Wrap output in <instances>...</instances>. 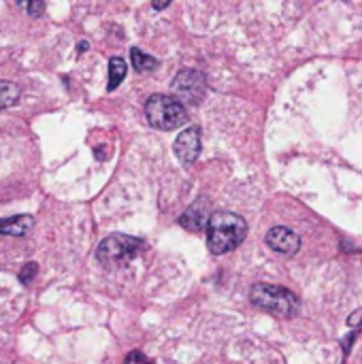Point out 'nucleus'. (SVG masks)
Listing matches in <instances>:
<instances>
[{
    "mask_svg": "<svg viewBox=\"0 0 362 364\" xmlns=\"http://www.w3.org/2000/svg\"><path fill=\"white\" fill-rule=\"evenodd\" d=\"M30 2H32V0H15V4H17V6H21V9H28V6H30Z\"/></svg>",
    "mask_w": 362,
    "mask_h": 364,
    "instance_id": "nucleus-17",
    "label": "nucleus"
},
{
    "mask_svg": "<svg viewBox=\"0 0 362 364\" xmlns=\"http://www.w3.org/2000/svg\"><path fill=\"white\" fill-rule=\"evenodd\" d=\"M145 117L158 130H177L186 124L188 113L181 100L166 94H154L145 102Z\"/></svg>",
    "mask_w": 362,
    "mask_h": 364,
    "instance_id": "nucleus-3",
    "label": "nucleus"
},
{
    "mask_svg": "<svg viewBox=\"0 0 362 364\" xmlns=\"http://www.w3.org/2000/svg\"><path fill=\"white\" fill-rule=\"evenodd\" d=\"M126 62L122 60V58H111L109 60V92H113L122 81H124V77H126Z\"/></svg>",
    "mask_w": 362,
    "mask_h": 364,
    "instance_id": "nucleus-11",
    "label": "nucleus"
},
{
    "mask_svg": "<svg viewBox=\"0 0 362 364\" xmlns=\"http://www.w3.org/2000/svg\"><path fill=\"white\" fill-rule=\"evenodd\" d=\"M211 220V213H209V203L205 198H198L194 205H190L186 209V213L179 218V224L188 230H194V232H201L207 228Z\"/></svg>",
    "mask_w": 362,
    "mask_h": 364,
    "instance_id": "nucleus-8",
    "label": "nucleus"
},
{
    "mask_svg": "<svg viewBox=\"0 0 362 364\" xmlns=\"http://www.w3.org/2000/svg\"><path fill=\"white\" fill-rule=\"evenodd\" d=\"M247 237V224L241 215L230 211H215L207 224V247L213 256L233 252Z\"/></svg>",
    "mask_w": 362,
    "mask_h": 364,
    "instance_id": "nucleus-1",
    "label": "nucleus"
},
{
    "mask_svg": "<svg viewBox=\"0 0 362 364\" xmlns=\"http://www.w3.org/2000/svg\"><path fill=\"white\" fill-rule=\"evenodd\" d=\"M250 299L256 307H260L269 314L282 316V318H292L301 309L297 294H292L290 290H286L282 286H273V284H256L250 292Z\"/></svg>",
    "mask_w": 362,
    "mask_h": 364,
    "instance_id": "nucleus-2",
    "label": "nucleus"
},
{
    "mask_svg": "<svg viewBox=\"0 0 362 364\" xmlns=\"http://www.w3.org/2000/svg\"><path fill=\"white\" fill-rule=\"evenodd\" d=\"M19 100V87L11 81L0 79V109L13 107Z\"/></svg>",
    "mask_w": 362,
    "mask_h": 364,
    "instance_id": "nucleus-12",
    "label": "nucleus"
},
{
    "mask_svg": "<svg viewBox=\"0 0 362 364\" xmlns=\"http://www.w3.org/2000/svg\"><path fill=\"white\" fill-rule=\"evenodd\" d=\"M173 87L177 92V96L183 100V102H190V105H198L207 92V81H205V75L201 70H194V68H186L181 70L175 81H173Z\"/></svg>",
    "mask_w": 362,
    "mask_h": 364,
    "instance_id": "nucleus-5",
    "label": "nucleus"
},
{
    "mask_svg": "<svg viewBox=\"0 0 362 364\" xmlns=\"http://www.w3.org/2000/svg\"><path fill=\"white\" fill-rule=\"evenodd\" d=\"M361 322H362V311H354V314H352V318L348 320V324H350V326H356V324H361Z\"/></svg>",
    "mask_w": 362,
    "mask_h": 364,
    "instance_id": "nucleus-15",
    "label": "nucleus"
},
{
    "mask_svg": "<svg viewBox=\"0 0 362 364\" xmlns=\"http://www.w3.org/2000/svg\"><path fill=\"white\" fill-rule=\"evenodd\" d=\"M36 273H38L36 262H28V264L19 271V282H21V284H30V282L36 277Z\"/></svg>",
    "mask_w": 362,
    "mask_h": 364,
    "instance_id": "nucleus-13",
    "label": "nucleus"
},
{
    "mask_svg": "<svg viewBox=\"0 0 362 364\" xmlns=\"http://www.w3.org/2000/svg\"><path fill=\"white\" fill-rule=\"evenodd\" d=\"M130 58H132V66L137 73H149L158 66V60L154 55H147L145 51H141L139 47H134L130 51Z\"/></svg>",
    "mask_w": 362,
    "mask_h": 364,
    "instance_id": "nucleus-10",
    "label": "nucleus"
},
{
    "mask_svg": "<svg viewBox=\"0 0 362 364\" xmlns=\"http://www.w3.org/2000/svg\"><path fill=\"white\" fill-rule=\"evenodd\" d=\"M151 4H154V9L162 11V9H166L171 4V0H151Z\"/></svg>",
    "mask_w": 362,
    "mask_h": 364,
    "instance_id": "nucleus-16",
    "label": "nucleus"
},
{
    "mask_svg": "<svg viewBox=\"0 0 362 364\" xmlns=\"http://www.w3.org/2000/svg\"><path fill=\"white\" fill-rule=\"evenodd\" d=\"M143 250V241L130 235H111L107 237L98 250H96V258L100 264L107 267H117V264H126L130 262L139 252Z\"/></svg>",
    "mask_w": 362,
    "mask_h": 364,
    "instance_id": "nucleus-4",
    "label": "nucleus"
},
{
    "mask_svg": "<svg viewBox=\"0 0 362 364\" xmlns=\"http://www.w3.org/2000/svg\"><path fill=\"white\" fill-rule=\"evenodd\" d=\"M173 151H175V156L179 158L181 164H186V166L194 164L196 158H198V154H201V130H198V128H188V130H183V132L175 139Z\"/></svg>",
    "mask_w": 362,
    "mask_h": 364,
    "instance_id": "nucleus-6",
    "label": "nucleus"
},
{
    "mask_svg": "<svg viewBox=\"0 0 362 364\" xmlns=\"http://www.w3.org/2000/svg\"><path fill=\"white\" fill-rule=\"evenodd\" d=\"M124 364H154L143 352H130L128 356H126V360H124Z\"/></svg>",
    "mask_w": 362,
    "mask_h": 364,
    "instance_id": "nucleus-14",
    "label": "nucleus"
},
{
    "mask_svg": "<svg viewBox=\"0 0 362 364\" xmlns=\"http://www.w3.org/2000/svg\"><path fill=\"white\" fill-rule=\"evenodd\" d=\"M32 226H34L32 215L4 218V220H0V235H6V237H23V235L30 232Z\"/></svg>",
    "mask_w": 362,
    "mask_h": 364,
    "instance_id": "nucleus-9",
    "label": "nucleus"
},
{
    "mask_svg": "<svg viewBox=\"0 0 362 364\" xmlns=\"http://www.w3.org/2000/svg\"><path fill=\"white\" fill-rule=\"evenodd\" d=\"M267 245L277 254L292 256L301 247V237L294 230L286 228V226H275V228H271L267 232Z\"/></svg>",
    "mask_w": 362,
    "mask_h": 364,
    "instance_id": "nucleus-7",
    "label": "nucleus"
}]
</instances>
